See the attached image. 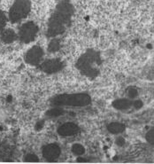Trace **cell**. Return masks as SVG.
I'll list each match as a JSON object with an SVG mask.
<instances>
[{"mask_svg": "<svg viewBox=\"0 0 154 164\" xmlns=\"http://www.w3.org/2000/svg\"><path fill=\"white\" fill-rule=\"evenodd\" d=\"M107 130L112 134H121L125 130V125L121 122H111L107 125Z\"/></svg>", "mask_w": 154, "mask_h": 164, "instance_id": "7c38bea8", "label": "cell"}, {"mask_svg": "<svg viewBox=\"0 0 154 164\" xmlns=\"http://www.w3.org/2000/svg\"><path fill=\"white\" fill-rule=\"evenodd\" d=\"M60 49V43L58 39H54L48 45V51L50 52H56Z\"/></svg>", "mask_w": 154, "mask_h": 164, "instance_id": "9a60e30c", "label": "cell"}, {"mask_svg": "<svg viewBox=\"0 0 154 164\" xmlns=\"http://www.w3.org/2000/svg\"><path fill=\"white\" fill-rule=\"evenodd\" d=\"M42 153L47 162H55L60 156L61 149L57 144H49L43 146Z\"/></svg>", "mask_w": 154, "mask_h": 164, "instance_id": "ba28073f", "label": "cell"}, {"mask_svg": "<svg viewBox=\"0 0 154 164\" xmlns=\"http://www.w3.org/2000/svg\"><path fill=\"white\" fill-rule=\"evenodd\" d=\"M100 63L101 60L99 53L94 50H88L78 59L76 62V67L82 75L93 79L99 75V70L95 66L99 65Z\"/></svg>", "mask_w": 154, "mask_h": 164, "instance_id": "3957f363", "label": "cell"}, {"mask_svg": "<svg viewBox=\"0 0 154 164\" xmlns=\"http://www.w3.org/2000/svg\"><path fill=\"white\" fill-rule=\"evenodd\" d=\"M43 57V50L39 46H33L25 55V61L31 66H37L40 64Z\"/></svg>", "mask_w": 154, "mask_h": 164, "instance_id": "8992f818", "label": "cell"}, {"mask_svg": "<svg viewBox=\"0 0 154 164\" xmlns=\"http://www.w3.org/2000/svg\"><path fill=\"white\" fill-rule=\"evenodd\" d=\"M58 134L62 137H74L79 134L80 128L74 122H66L58 128Z\"/></svg>", "mask_w": 154, "mask_h": 164, "instance_id": "9c48e42d", "label": "cell"}, {"mask_svg": "<svg viewBox=\"0 0 154 164\" xmlns=\"http://www.w3.org/2000/svg\"><path fill=\"white\" fill-rule=\"evenodd\" d=\"M65 111L61 107H55L51 109L48 110L46 112V116H49V117H58V116H60L62 115H64Z\"/></svg>", "mask_w": 154, "mask_h": 164, "instance_id": "4fadbf2b", "label": "cell"}, {"mask_svg": "<svg viewBox=\"0 0 154 164\" xmlns=\"http://www.w3.org/2000/svg\"><path fill=\"white\" fill-rule=\"evenodd\" d=\"M116 144L120 146H124V144H125V139H124L122 137H119L117 139H116Z\"/></svg>", "mask_w": 154, "mask_h": 164, "instance_id": "44dd1931", "label": "cell"}, {"mask_svg": "<svg viewBox=\"0 0 154 164\" xmlns=\"http://www.w3.org/2000/svg\"><path fill=\"white\" fill-rule=\"evenodd\" d=\"M72 153L76 156H81L85 153V148L84 146H81V144H74L71 147Z\"/></svg>", "mask_w": 154, "mask_h": 164, "instance_id": "5bb4252c", "label": "cell"}, {"mask_svg": "<svg viewBox=\"0 0 154 164\" xmlns=\"http://www.w3.org/2000/svg\"><path fill=\"white\" fill-rule=\"evenodd\" d=\"M43 121H39L38 122H37L36 124V130H40L41 129H43Z\"/></svg>", "mask_w": 154, "mask_h": 164, "instance_id": "7402d4cb", "label": "cell"}, {"mask_svg": "<svg viewBox=\"0 0 154 164\" xmlns=\"http://www.w3.org/2000/svg\"><path fill=\"white\" fill-rule=\"evenodd\" d=\"M145 139H146V140H147V142H148L149 144L154 146V129L150 130L148 132L146 133Z\"/></svg>", "mask_w": 154, "mask_h": 164, "instance_id": "ac0fdd59", "label": "cell"}, {"mask_svg": "<svg viewBox=\"0 0 154 164\" xmlns=\"http://www.w3.org/2000/svg\"><path fill=\"white\" fill-rule=\"evenodd\" d=\"M6 24V16L5 12L0 10V30H2Z\"/></svg>", "mask_w": 154, "mask_h": 164, "instance_id": "d6986e66", "label": "cell"}, {"mask_svg": "<svg viewBox=\"0 0 154 164\" xmlns=\"http://www.w3.org/2000/svg\"><path fill=\"white\" fill-rule=\"evenodd\" d=\"M38 32L37 25L33 21H29L22 25L19 31V37L21 42L29 43L35 40Z\"/></svg>", "mask_w": 154, "mask_h": 164, "instance_id": "5b68a950", "label": "cell"}, {"mask_svg": "<svg viewBox=\"0 0 154 164\" xmlns=\"http://www.w3.org/2000/svg\"><path fill=\"white\" fill-rule=\"evenodd\" d=\"M74 14V7L68 0H61L56 6L48 23L47 36L56 37L67 30Z\"/></svg>", "mask_w": 154, "mask_h": 164, "instance_id": "6da1fadb", "label": "cell"}, {"mask_svg": "<svg viewBox=\"0 0 154 164\" xmlns=\"http://www.w3.org/2000/svg\"><path fill=\"white\" fill-rule=\"evenodd\" d=\"M91 103V98L84 92L72 93V94H60L57 95L51 99V104L53 107H82Z\"/></svg>", "mask_w": 154, "mask_h": 164, "instance_id": "7a4b0ae2", "label": "cell"}, {"mask_svg": "<svg viewBox=\"0 0 154 164\" xmlns=\"http://www.w3.org/2000/svg\"><path fill=\"white\" fill-rule=\"evenodd\" d=\"M112 107L118 110H125L133 106V101L130 98H118L112 102Z\"/></svg>", "mask_w": 154, "mask_h": 164, "instance_id": "30bf717a", "label": "cell"}, {"mask_svg": "<svg viewBox=\"0 0 154 164\" xmlns=\"http://www.w3.org/2000/svg\"><path fill=\"white\" fill-rule=\"evenodd\" d=\"M143 106V101H141V100L136 99L135 101H133V107H134L136 109H140V108H142Z\"/></svg>", "mask_w": 154, "mask_h": 164, "instance_id": "ffe728a7", "label": "cell"}, {"mask_svg": "<svg viewBox=\"0 0 154 164\" xmlns=\"http://www.w3.org/2000/svg\"><path fill=\"white\" fill-rule=\"evenodd\" d=\"M31 4L29 0H15L9 12V19L12 23L19 22L25 19L30 12Z\"/></svg>", "mask_w": 154, "mask_h": 164, "instance_id": "277c9868", "label": "cell"}, {"mask_svg": "<svg viewBox=\"0 0 154 164\" xmlns=\"http://www.w3.org/2000/svg\"><path fill=\"white\" fill-rule=\"evenodd\" d=\"M39 67L44 73L54 74L62 70V68L64 67V64L59 59H52L43 61Z\"/></svg>", "mask_w": 154, "mask_h": 164, "instance_id": "52a82bcc", "label": "cell"}, {"mask_svg": "<svg viewBox=\"0 0 154 164\" xmlns=\"http://www.w3.org/2000/svg\"><path fill=\"white\" fill-rule=\"evenodd\" d=\"M127 94H128V97L130 99H134V98H136L137 96H138V91L136 90V88H134V87H130L128 89V91H127Z\"/></svg>", "mask_w": 154, "mask_h": 164, "instance_id": "2e32d148", "label": "cell"}, {"mask_svg": "<svg viewBox=\"0 0 154 164\" xmlns=\"http://www.w3.org/2000/svg\"><path fill=\"white\" fill-rule=\"evenodd\" d=\"M0 38H1L2 42H4L5 43H11L17 39V35L12 30L7 29V30H4L1 32Z\"/></svg>", "mask_w": 154, "mask_h": 164, "instance_id": "8fae6325", "label": "cell"}, {"mask_svg": "<svg viewBox=\"0 0 154 164\" xmlns=\"http://www.w3.org/2000/svg\"><path fill=\"white\" fill-rule=\"evenodd\" d=\"M24 162H39V159L36 154L29 153L25 156Z\"/></svg>", "mask_w": 154, "mask_h": 164, "instance_id": "e0dca14e", "label": "cell"}]
</instances>
